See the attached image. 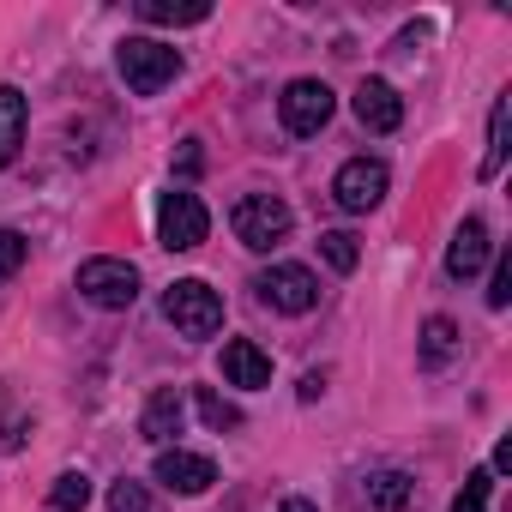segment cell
<instances>
[{
    "mask_svg": "<svg viewBox=\"0 0 512 512\" xmlns=\"http://www.w3.org/2000/svg\"><path fill=\"white\" fill-rule=\"evenodd\" d=\"M115 67H121V79H127V91H139V97H157L175 73H181V55L169 49V43H157V37H127L121 49H115Z\"/></svg>",
    "mask_w": 512,
    "mask_h": 512,
    "instance_id": "6da1fadb",
    "label": "cell"
},
{
    "mask_svg": "<svg viewBox=\"0 0 512 512\" xmlns=\"http://www.w3.org/2000/svg\"><path fill=\"white\" fill-rule=\"evenodd\" d=\"M229 229H235V241H241V247L272 253V247L290 235V205H284L278 193H247V199H235Z\"/></svg>",
    "mask_w": 512,
    "mask_h": 512,
    "instance_id": "7a4b0ae2",
    "label": "cell"
},
{
    "mask_svg": "<svg viewBox=\"0 0 512 512\" xmlns=\"http://www.w3.org/2000/svg\"><path fill=\"white\" fill-rule=\"evenodd\" d=\"M163 314H169V326H175L181 338H211V332L223 326V296H217L211 284H199V278H181V284H169Z\"/></svg>",
    "mask_w": 512,
    "mask_h": 512,
    "instance_id": "3957f363",
    "label": "cell"
},
{
    "mask_svg": "<svg viewBox=\"0 0 512 512\" xmlns=\"http://www.w3.org/2000/svg\"><path fill=\"white\" fill-rule=\"evenodd\" d=\"M205 229H211V211L199 205V193H163V205H157V241L169 253H193L205 241Z\"/></svg>",
    "mask_w": 512,
    "mask_h": 512,
    "instance_id": "277c9868",
    "label": "cell"
},
{
    "mask_svg": "<svg viewBox=\"0 0 512 512\" xmlns=\"http://www.w3.org/2000/svg\"><path fill=\"white\" fill-rule=\"evenodd\" d=\"M332 91L320 85V79H290L284 85V97H278V115H284V127L296 133V139H314L326 121H332Z\"/></svg>",
    "mask_w": 512,
    "mask_h": 512,
    "instance_id": "5b68a950",
    "label": "cell"
},
{
    "mask_svg": "<svg viewBox=\"0 0 512 512\" xmlns=\"http://www.w3.org/2000/svg\"><path fill=\"white\" fill-rule=\"evenodd\" d=\"M79 296L97 308H133L139 302V272L127 260H85L79 266Z\"/></svg>",
    "mask_w": 512,
    "mask_h": 512,
    "instance_id": "8992f818",
    "label": "cell"
},
{
    "mask_svg": "<svg viewBox=\"0 0 512 512\" xmlns=\"http://www.w3.org/2000/svg\"><path fill=\"white\" fill-rule=\"evenodd\" d=\"M253 290H260V302L278 308V314H308L320 302V278L308 266H272V272L253 278Z\"/></svg>",
    "mask_w": 512,
    "mask_h": 512,
    "instance_id": "52a82bcc",
    "label": "cell"
},
{
    "mask_svg": "<svg viewBox=\"0 0 512 512\" xmlns=\"http://www.w3.org/2000/svg\"><path fill=\"white\" fill-rule=\"evenodd\" d=\"M332 199H338L344 211H374V205L386 199V163H380V157H350V163L338 169V181H332Z\"/></svg>",
    "mask_w": 512,
    "mask_h": 512,
    "instance_id": "ba28073f",
    "label": "cell"
},
{
    "mask_svg": "<svg viewBox=\"0 0 512 512\" xmlns=\"http://www.w3.org/2000/svg\"><path fill=\"white\" fill-rule=\"evenodd\" d=\"M151 476H157L169 494H205V488L217 482V464H211V458H199V452L163 446V452H157V464H151Z\"/></svg>",
    "mask_w": 512,
    "mask_h": 512,
    "instance_id": "9c48e42d",
    "label": "cell"
},
{
    "mask_svg": "<svg viewBox=\"0 0 512 512\" xmlns=\"http://www.w3.org/2000/svg\"><path fill=\"white\" fill-rule=\"evenodd\" d=\"M223 380L260 392V386H272V356L253 344V338H229V344H223Z\"/></svg>",
    "mask_w": 512,
    "mask_h": 512,
    "instance_id": "30bf717a",
    "label": "cell"
},
{
    "mask_svg": "<svg viewBox=\"0 0 512 512\" xmlns=\"http://www.w3.org/2000/svg\"><path fill=\"white\" fill-rule=\"evenodd\" d=\"M488 253H494L488 223H482V217H464L458 235H452V247H446V272H452V278H476V272L488 266Z\"/></svg>",
    "mask_w": 512,
    "mask_h": 512,
    "instance_id": "8fae6325",
    "label": "cell"
},
{
    "mask_svg": "<svg viewBox=\"0 0 512 512\" xmlns=\"http://www.w3.org/2000/svg\"><path fill=\"white\" fill-rule=\"evenodd\" d=\"M356 121H362L368 133H398L404 97H398L386 79H362V91H356Z\"/></svg>",
    "mask_w": 512,
    "mask_h": 512,
    "instance_id": "7c38bea8",
    "label": "cell"
},
{
    "mask_svg": "<svg viewBox=\"0 0 512 512\" xmlns=\"http://www.w3.org/2000/svg\"><path fill=\"white\" fill-rule=\"evenodd\" d=\"M25 145V91L19 85H0V169H7Z\"/></svg>",
    "mask_w": 512,
    "mask_h": 512,
    "instance_id": "4fadbf2b",
    "label": "cell"
},
{
    "mask_svg": "<svg viewBox=\"0 0 512 512\" xmlns=\"http://www.w3.org/2000/svg\"><path fill=\"white\" fill-rule=\"evenodd\" d=\"M139 428H145V440H157V446H163V440H175V434H181V392H175V386L151 392V404H145V422H139Z\"/></svg>",
    "mask_w": 512,
    "mask_h": 512,
    "instance_id": "5bb4252c",
    "label": "cell"
},
{
    "mask_svg": "<svg viewBox=\"0 0 512 512\" xmlns=\"http://www.w3.org/2000/svg\"><path fill=\"white\" fill-rule=\"evenodd\" d=\"M416 500V482L404 476V470H374L368 476V506H380V512H404Z\"/></svg>",
    "mask_w": 512,
    "mask_h": 512,
    "instance_id": "9a60e30c",
    "label": "cell"
},
{
    "mask_svg": "<svg viewBox=\"0 0 512 512\" xmlns=\"http://www.w3.org/2000/svg\"><path fill=\"white\" fill-rule=\"evenodd\" d=\"M458 356V326L446 320V314H434L428 326H422V368H446Z\"/></svg>",
    "mask_w": 512,
    "mask_h": 512,
    "instance_id": "2e32d148",
    "label": "cell"
},
{
    "mask_svg": "<svg viewBox=\"0 0 512 512\" xmlns=\"http://www.w3.org/2000/svg\"><path fill=\"white\" fill-rule=\"evenodd\" d=\"M506 115H512V97H494V109H488V157H482V181H494L500 163H506Z\"/></svg>",
    "mask_w": 512,
    "mask_h": 512,
    "instance_id": "e0dca14e",
    "label": "cell"
},
{
    "mask_svg": "<svg viewBox=\"0 0 512 512\" xmlns=\"http://www.w3.org/2000/svg\"><path fill=\"white\" fill-rule=\"evenodd\" d=\"M139 13H145L151 25H205V19H211L205 0H193V7H175V0H139Z\"/></svg>",
    "mask_w": 512,
    "mask_h": 512,
    "instance_id": "ac0fdd59",
    "label": "cell"
},
{
    "mask_svg": "<svg viewBox=\"0 0 512 512\" xmlns=\"http://www.w3.org/2000/svg\"><path fill=\"white\" fill-rule=\"evenodd\" d=\"M85 500H91V476L85 470H61L55 488H49V506L55 512H85Z\"/></svg>",
    "mask_w": 512,
    "mask_h": 512,
    "instance_id": "d6986e66",
    "label": "cell"
},
{
    "mask_svg": "<svg viewBox=\"0 0 512 512\" xmlns=\"http://www.w3.org/2000/svg\"><path fill=\"white\" fill-rule=\"evenodd\" d=\"M320 253H326V266H332V272H356V260H362V247H356V235H350V229L320 235Z\"/></svg>",
    "mask_w": 512,
    "mask_h": 512,
    "instance_id": "ffe728a7",
    "label": "cell"
},
{
    "mask_svg": "<svg viewBox=\"0 0 512 512\" xmlns=\"http://www.w3.org/2000/svg\"><path fill=\"white\" fill-rule=\"evenodd\" d=\"M199 416H205V428H217V434H229V428H241V410H235L229 398H217L211 386L199 392Z\"/></svg>",
    "mask_w": 512,
    "mask_h": 512,
    "instance_id": "44dd1931",
    "label": "cell"
},
{
    "mask_svg": "<svg viewBox=\"0 0 512 512\" xmlns=\"http://www.w3.org/2000/svg\"><path fill=\"white\" fill-rule=\"evenodd\" d=\"M109 512H157V500H151L145 482H127V476H121V482L109 488Z\"/></svg>",
    "mask_w": 512,
    "mask_h": 512,
    "instance_id": "7402d4cb",
    "label": "cell"
},
{
    "mask_svg": "<svg viewBox=\"0 0 512 512\" xmlns=\"http://www.w3.org/2000/svg\"><path fill=\"white\" fill-rule=\"evenodd\" d=\"M25 235L19 229H0V284H7V278H19V266H25Z\"/></svg>",
    "mask_w": 512,
    "mask_h": 512,
    "instance_id": "603a6c76",
    "label": "cell"
},
{
    "mask_svg": "<svg viewBox=\"0 0 512 512\" xmlns=\"http://www.w3.org/2000/svg\"><path fill=\"white\" fill-rule=\"evenodd\" d=\"M488 482H494L488 470H470L464 476V494L452 500V512H488Z\"/></svg>",
    "mask_w": 512,
    "mask_h": 512,
    "instance_id": "cb8c5ba5",
    "label": "cell"
},
{
    "mask_svg": "<svg viewBox=\"0 0 512 512\" xmlns=\"http://www.w3.org/2000/svg\"><path fill=\"white\" fill-rule=\"evenodd\" d=\"M512 302V260L500 253V266H494V284H488V308H506Z\"/></svg>",
    "mask_w": 512,
    "mask_h": 512,
    "instance_id": "d4e9b609",
    "label": "cell"
},
{
    "mask_svg": "<svg viewBox=\"0 0 512 512\" xmlns=\"http://www.w3.org/2000/svg\"><path fill=\"white\" fill-rule=\"evenodd\" d=\"M175 163H181V175H199V163H205V157H199V139H187V145H181V157H175Z\"/></svg>",
    "mask_w": 512,
    "mask_h": 512,
    "instance_id": "484cf974",
    "label": "cell"
},
{
    "mask_svg": "<svg viewBox=\"0 0 512 512\" xmlns=\"http://www.w3.org/2000/svg\"><path fill=\"white\" fill-rule=\"evenodd\" d=\"M278 512H320V506H314V500H302V494H290V500H284Z\"/></svg>",
    "mask_w": 512,
    "mask_h": 512,
    "instance_id": "4316f807",
    "label": "cell"
}]
</instances>
